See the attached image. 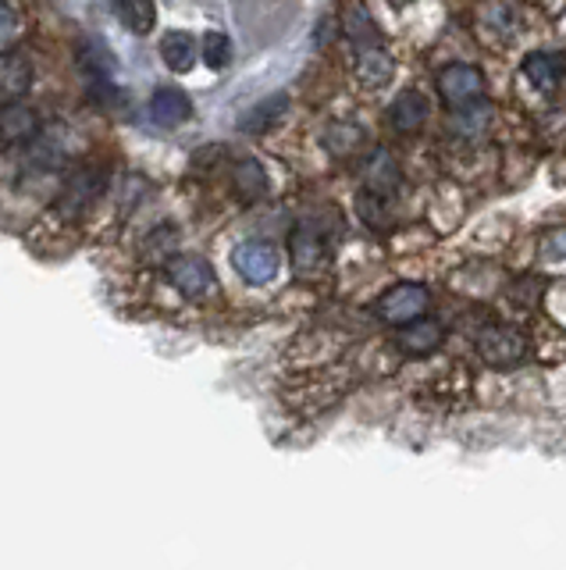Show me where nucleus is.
Returning a JSON list of instances; mask_svg holds the SVG:
<instances>
[{
  "label": "nucleus",
  "mask_w": 566,
  "mask_h": 570,
  "mask_svg": "<svg viewBox=\"0 0 566 570\" xmlns=\"http://www.w3.org/2000/svg\"><path fill=\"white\" fill-rule=\"evenodd\" d=\"M40 136V115L26 104H4L0 107V154L14 147H29Z\"/></svg>",
  "instance_id": "obj_6"
},
{
  "label": "nucleus",
  "mask_w": 566,
  "mask_h": 570,
  "mask_svg": "<svg viewBox=\"0 0 566 570\" xmlns=\"http://www.w3.org/2000/svg\"><path fill=\"white\" fill-rule=\"evenodd\" d=\"M289 254H292V264L299 267V272H310V267H317L325 261V243L314 228L299 225L289 239Z\"/></svg>",
  "instance_id": "obj_16"
},
{
  "label": "nucleus",
  "mask_w": 566,
  "mask_h": 570,
  "mask_svg": "<svg viewBox=\"0 0 566 570\" xmlns=\"http://www.w3.org/2000/svg\"><path fill=\"white\" fill-rule=\"evenodd\" d=\"M103 193V178H100V171H79V175H72L64 183V189H61V200H58V210L64 214V218H82V210H90L93 204H97V196Z\"/></svg>",
  "instance_id": "obj_7"
},
{
  "label": "nucleus",
  "mask_w": 566,
  "mask_h": 570,
  "mask_svg": "<svg viewBox=\"0 0 566 570\" xmlns=\"http://www.w3.org/2000/svg\"><path fill=\"white\" fill-rule=\"evenodd\" d=\"M393 4H410V0H393Z\"/></svg>",
  "instance_id": "obj_22"
},
{
  "label": "nucleus",
  "mask_w": 566,
  "mask_h": 570,
  "mask_svg": "<svg viewBox=\"0 0 566 570\" xmlns=\"http://www.w3.org/2000/svg\"><path fill=\"white\" fill-rule=\"evenodd\" d=\"M388 121L396 125L399 132H420L424 121H428V100H424L417 89H406V94H399L393 100V107H388Z\"/></svg>",
  "instance_id": "obj_11"
},
{
  "label": "nucleus",
  "mask_w": 566,
  "mask_h": 570,
  "mask_svg": "<svg viewBox=\"0 0 566 570\" xmlns=\"http://www.w3.org/2000/svg\"><path fill=\"white\" fill-rule=\"evenodd\" d=\"M438 97L449 111H467V107H477L485 97V71L474 65H446L438 71Z\"/></svg>",
  "instance_id": "obj_1"
},
{
  "label": "nucleus",
  "mask_w": 566,
  "mask_h": 570,
  "mask_svg": "<svg viewBox=\"0 0 566 570\" xmlns=\"http://www.w3.org/2000/svg\"><path fill=\"white\" fill-rule=\"evenodd\" d=\"M32 86V65L26 53H0V107L19 104Z\"/></svg>",
  "instance_id": "obj_8"
},
{
  "label": "nucleus",
  "mask_w": 566,
  "mask_h": 570,
  "mask_svg": "<svg viewBox=\"0 0 566 570\" xmlns=\"http://www.w3.org/2000/svg\"><path fill=\"white\" fill-rule=\"evenodd\" d=\"M232 267L242 282L250 285H268L281 272V257L268 239H246L232 249Z\"/></svg>",
  "instance_id": "obj_4"
},
{
  "label": "nucleus",
  "mask_w": 566,
  "mask_h": 570,
  "mask_svg": "<svg viewBox=\"0 0 566 570\" xmlns=\"http://www.w3.org/2000/svg\"><path fill=\"white\" fill-rule=\"evenodd\" d=\"M477 350L488 364H499V367H509V364H520L527 356V338L517 332V328H506V325H488L481 335H477Z\"/></svg>",
  "instance_id": "obj_5"
},
{
  "label": "nucleus",
  "mask_w": 566,
  "mask_h": 570,
  "mask_svg": "<svg viewBox=\"0 0 566 570\" xmlns=\"http://www.w3.org/2000/svg\"><path fill=\"white\" fill-rule=\"evenodd\" d=\"M441 338H446V328H441V321L417 317V321H410V325H403V332H399V350L410 353V356H428L431 350L441 346Z\"/></svg>",
  "instance_id": "obj_10"
},
{
  "label": "nucleus",
  "mask_w": 566,
  "mask_h": 570,
  "mask_svg": "<svg viewBox=\"0 0 566 570\" xmlns=\"http://www.w3.org/2000/svg\"><path fill=\"white\" fill-rule=\"evenodd\" d=\"M289 111V94H271L268 100H260L254 111L242 115V132H264L271 129L275 121H281Z\"/></svg>",
  "instance_id": "obj_18"
},
{
  "label": "nucleus",
  "mask_w": 566,
  "mask_h": 570,
  "mask_svg": "<svg viewBox=\"0 0 566 570\" xmlns=\"http://www.w3.org/2000/svg\"><path fill=\"white\" fill-rule=\"evenodd\" d=\"M431 307V293L424 289V285H417V282H399V285H393L381 299H378V317L385 321V325H396V328H403V325H410V321H417V317H424V311Z\"/></svg>",
  "instance_id": "obj_3"
},
{
  "label": "nucleus",
  "mask_w": 566,
  "mask_h": 570,
  "mask_svg": "<svg viewBox=\"0 0 566 570\" xmlns=\"http://www.w3.org/2000/svg\"><path fill=\"white\" fill-rule=\"evenodd\" d=\"M165 275L168 282L179 289L186 299H210L218 293V275L215 267H210L203 257L197 254H175L168 264H165Z\"/></svg>",
  "instance_id": "obj_2"
},
{
  "label": "nucleus",
  "mask_w": 566,
  "mask_h": 570,
  "mask_svg": "<svg viewBox=\"0 0 566 570\" xmlns=\"http://www.w3.org/2000/svg\"><path fill=\"white\" fill-rule=\"evenodd\" d=\"M161 58L171 71H189L197 61V43L189 32H168L161 40Z\"/></svg>",
  "instance_id": "obj_19"
},
{
  "label": "nucleus",
  "mask_w": 566,
  "mask_h": 570,
  "mask_svg": "<svg viewBox=\"0 0 566 570\" xmlns=\"http://www.w3.org/2000/svg\"><path fill=\"white\" fill-rule=\"evenodd\" d=\"M524 76L530 79V86H538V89H556L559 79H563V58H559V53H545V50L527 53Z\"/></svg>",
  "instance_id": "obj_14"
},
{
  "label": "nucleus",
  "mask_w": 566,
  "mask_h": 570,
  "mask_svg": "<svg viewBox=\"0 0 566 570\" xmlns=\"http://www.w3.org/2000/svg\"><path fill=\"white\" fill-rule=\"evenodd\" d=\"M232 189L242 204H257L264 193H268V175L257 165V160H239L232 171Z\"/></svg>",
  "instance_id": "obj_17"
},
{
  "label": "nucleus",
  "mask_w": 566,
  "mask_h": 570,
  "mask_svg": "<svg viewBox=\"0 0 566 570\" xmlns=\"http://www.w3.org/2000/svg\"><path fill=\"white\" fill-rule=\"evenodd\" d=\"M200 50H203V65L215 68V71H221L228 61H232V43H228L225 32H207Z\"/></svg>",
  "instance_id": "obj_20"
},
{
  "label": "nucleus",
  "mask_w": 566,
  "mask_h": 570,
  "mask_svg": "<svg viewBox=\"0 0 566 570\" xmlns=\"http://www.w3.org/2000/svg\"><path fill=\"white\" fill-rule=\"evenodd\" d=\"M396 76V61L388 58L381 47H367V50H357V79L367 86V89H385Z\"/></svg>",
  "instance_id": "obj_12"
},
{
  "label": "nucleus",
  "mask_w": 566,
  "mask_h": 570,
  "mask_svg": "<svg viewBox=\"0 0 566 570\" xmlns=\"http://www.w3.org/2000/svg\"><path fill=\"white\" fill-rule=\"evenodd\" d=\"M150 118L165 129H175V125H186L192 118V100L175 86H161L150 100Z\"/></svg>",
  "instance_id": "obj_9"
},
{
  "label": "nucleus",
  "mask_w": 566,
  "mask_h": 570,
  "mask_svg": "<svg viewBox=\"0 0 566 570\" xmlns=\"http://www.w3.org/2000/svg\"><path fill=\"white\" fill-rule=\"evenodd\" d=\"M118 22L136 36H147L157 26V8L153 0H111Z\"/></svg>",
  "instance_id": "obj_15"
},
{
  "label": "nucleus",
  "mask_w": 566,
  "mask_h": 570,
  "mask_svg": "<svg viewBox=\"0 0 566 570\" xmlns=\"http://www.w3.org/2000/svg\"><path fill=\"white\" fill-rule=\"evenodd\" d=\"M342 26H346L349 43L357 47V50L381 47V29H378V22L370 18V11L364 4H349L346 14H342Z\"/></svg>",
  "instance_id": "obj_13"
},
{
  "label": "nucleus",
  "mask_w": 566,
  "mask_h": 570,
  "mask_svg": "<svg viewBox=\"0 0 566 570\" xmlns=\"http://www.w3.org/2000/svg\"><path fill=\"white\" fill-rule=\"evenodd\" d=\"M22 32V14L19 8L11 4V0H0V47H8L19 40Z\"/></svg>",
  "instance_id": "obj_21"
}]
</instances>
